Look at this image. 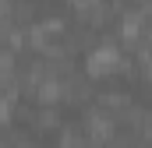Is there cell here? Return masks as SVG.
<instances>
[{"label":"cell","instance_id":"6da1fadb","mask_svg":"<svg viewBox=\"0 0 152 148\" xmlns=\"http://www.w3.org/2000/svg\"><path fill=\"white\" fill-rule=\"evenodd\" d=\"M57 120H60V116H57V110H53V106H42V110H39V116L32 120V123H36L39 131H46V127H53Z\"/></svg>","mask_w":152,"mask_h":148}]
</instances>
